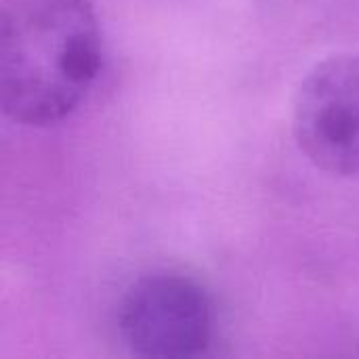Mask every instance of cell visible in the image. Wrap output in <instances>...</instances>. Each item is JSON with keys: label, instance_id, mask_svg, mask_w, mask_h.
Here are the masks:
<instances>
[{"label": "cell", "instance_id": "6da1fadb", "mask_svg": "<svg viewBox=\"0 0 359 359\" xmlns=\"http://www.w3.org/2000/svg\"><path fill=\"white\" fill-rule=\"evenodd\" d=\"M103 67V32L90 0H2L0 105L23 126L69 118Z\"/></svg>", "mask_w": 359, "mask_h": 359}, {"label": "cell", "instance_id": "3957f363", "mask_svg": "<svg viewBox=\"0 0 359 359\" xmlns=\"http://www.w3.org/2000/svg\"><path fill=\"white\" fill-rule=\"evenodd\" d=\"M292 133L320 170L359 177V53L330 55L305 74L292 103Z\"/></svg>", "mask_w": 359, "mask_h": 359}, {"label": "cell", "instance_id": "7a4b0ae2", "mask_svg": "<svg viewBox=\"0 0 359 359\" xmlns=\"http://www.w3.org/2000/svg\"><path fill=\"white\" fill-rule=\"evenodd\" d=\"M118 328L135 355L194 358L212 341L215 309L196 280L179 273H151L126 290Z\"/></svg>", "mask_w": 359, "mask_h": 359}]
</instances>
